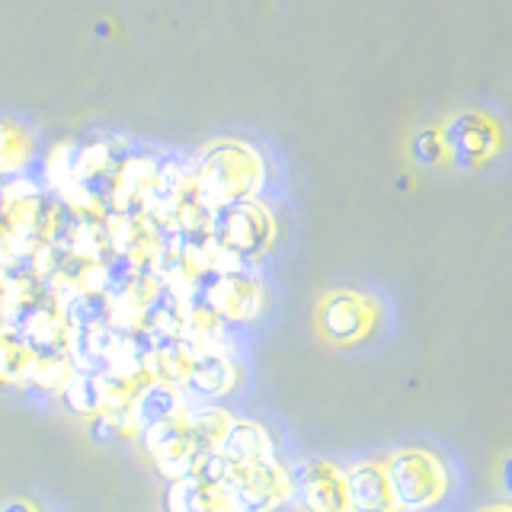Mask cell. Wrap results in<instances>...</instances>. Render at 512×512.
<instances>
[{
  "label": "cell",
  "instance_id": "obj_1",
  "mask_svg": "<svg viewBox=\"0 0 512 512\" xmlns=\"http://www.w3.org/2000/svg\"><path fill=\"white\" fill-rule=\"evenodd\" d=\"M263 186L266 160L253 144L240 138L208 141L196 157V167H192V189L212 212L228 202L256 199Z\"/></svg>",
  "mask_w": 512,
  "mask_h": 512
},
{
  "label": "cell",
  "instance_id": "obj_2",
  "mask_svg": "<svg viewBox=\"0 0 512 512\" xmlns=\"http://www.w3.org/2000/svg\"><path fill=\"white\" fill-rule=\"evenodd\" d=\"M208 234H212L218 250L234 256V260L253 263L276 244V215L260 199L228 202L212 212Z\"/></svg>",
  "mask_w": 512,
  "mask_h": 512
},
{
  "label": "cell",
  "instance_id": "obj_3",
  "mask_svg": "<svg viewBox=\"0 0 512 512\" xmlns=\"http://www.w3.org/2000/svg\"><path fill=\"white\" fill-rule=\"evenodd\" d=\"M394 496L404 512H426L448 493V471L439 455L426 448H400L384 458Z\"/></svg>",
  "mask_w": 512,
  "mask_h": 512
},
{
  "label": "cell",
  "instance_id": "obj_4",
  "mask_svg": "<svg viewBox=\"0 0 512 512\" xmlns=\"http://www.w3.org/2000/svg\"><path fill=\"white\" fill-rule=\"evenodd\" d=\"M196 301L208 304L228 324H250L263 314L266 285L247 266L205 272L196 285Z\"/></svg>",
  "mask_w": 512,
  "mask_h": 512
},
{
  "label": "cell",
  "instance_id": "obj_5",
  "mask_svg": "<svg viewBox=\"0 0 512 512\" xmlns=\"http://www.w3.org/2000/svg\"><path fill=\"white\" fill-rule=\"evenodd\" d=\"M448 164L458 170H477L506 148V132L490 112L461 109L442 122Z\"/></svg>",
  "mask_w": 512,
  "mask_h": 512
},
{
  "label": "cell",
  "instance_id": "obj_6",
  "mask_svg": "<svg viewBox=\"0 0 512 512\" xmlns=\"http://www.w3.org/2000/svg\"><path fill=\"white\" fill-rule=\"evenodd\" d=\"M381 308L372 295L352 292V288H336L317 301L314 324L320 340L330 346H356L375 333Z\"/></svg>",
  "mask_w": 512,
  "mask_h": 512
},
{
  "label": "cell",
  "instance_id": "obj_7",
  "mask_svg": "<svg viewBox=\"0 0 512 512\" xmlns=\"http://www.w3.org/2000/svg\"><path fill=\"white\" fill-rule=\"evenodd\" d=\"M292 487V471L276 458L231 464L228 474V493L240 512H276L292 503Z\"/></svg>",
  "mask_w": 512,
  "mask_h": 512
},
{
  "label": "cell",
  "instance_id": "obj_8",
  "mask_svg": "<svg viewBox=\"0 0 512 512\" xmlns=\"http://www.w3.org/2000/svg\"><path fill=\"white\" fill-rule=\"evenodd\" d=\"M141 445H144V452H148V458L154 461V471L164 477L167 484L192 474L196 458L202 455L196 448V439H192V429H189V407L183 413L170 416V420L144 426Z\"/></svg>",
  "mask_w": 512,
  "mask_h": 512
},
{
  "label": "cell",
  "instance_id": "obj_9",
  "mask_svg": "<svg viewBox=\"0 0 512 512\" xmlns=\"http://www.w3.org/2000/svg\"><path fill=\"white\" fill-rule=\"evenodd\" d=\"M292 503L298 512H349L346 471L333 461L311 458L292 471Z\"/></svg>",
  "mask_w": 512,
  "mask_h": 512
},
{
  "label": "cell",
  "instance_id": "obj_10",
  "mask_svg": "<svg viewBox=\"0 0 512 512\" xmlns=\"http://www.w3.org/2000/svg\"><path fill=\"white\" fill-rule=\"evenodd\" d=\"M349 512H400L384 461H356L346 471Z\"/></svg>",
  "mask_w": 512,
  "mask_h": 512
},
{
  "label": "cell",
  "instance_id": "obj_11",
  "mask_svg": "<svg viewBox=\"0 0 512 512\" xmlns=\"http://www.w3.org/2000/svg\"><path fill=\"white\" fill-rule=\"evenodd\" d=\"M237 378H240V368L231 359V352L205 349V352H196V356H192L183 391L196 394L202 400H218V397H228L237 388Z\"/></svg>",
  "mask_w": 512,
  "mask_h": 512
},
{
  "label": "cell",
  "instance_id": "obj_12",
  "mask_svg": "<svg viewBox=\"0 0 512 512\" xmlns=\"http://www.w3.org/2000/svg\"><path fill=\"white\" fill-rule=\"evenodd\" d=\"M228 503H234L228 487H212L192 474L170 480V487L164 493L167 512H221Z\"/></svg>",
  "mask_w": 512,
  "mask_h": 512
},
{
  "label": "cell",
  "instance_id": "obj_13",
  "mask_svg": "<svg viewBox=\"0 0 512 512\" xmlns=\"http://www.w3.org/2000/svg\"><path fill=\"white\" fill-rule=\"evenodd\" d=\"M221 455L231 464H253V461L276 458V448H272V436L266 432L263 423L234 420L228 436H224V442H221Z\"/></svg>",
  "mask_w": 512,
  "mask_h": 512
},
{
  "label": "cell",
  "instance_id": "obj_14",
  "mask_svg": "<svg viewBox=\"0 0 512 512\" xmlns=\"http://www.w3.org/2000/svg\"><path fill=\"white\" fill-rule=\"evenodd\" d=\"M39 349L29 346L16 330H0V384L29 388V375L36 368Z\"/></svg>",
  "mask_w": 512,
  "mask_h": 512
},
{
  "label": "cell",
  "instance_id": "obj_15",
  "mask_svg": "<svg viewBox=\"0 0 512 512\" xmlns=\"http://www.w3.org/2000/svg\"><path fill=\"white\" fill-rule=\"evenodd\" d=\"M183 410H186V397H183V388H176V384L151 381V384H144L135 397V413H138L141 432H144V426L170 420V416L183 413Z\"/></svg>",
  "mask_w": 512,
  "mask_h": 512
},
{
  "label": "cell",
  "instance_id": "obj_16",
  "mask_svg": "<svg viewBox=\"0 0 512 512\" xmlns=\"http://www.w3.org/2000/svg\"><path fill=\"white\" fill-rule=\"evenodd\" d=\"M36 157V138L29 128L0 119V176H20Z\"/></svg>",
  "mask_w": 512,
  "mask_h": 512
},
{
  "label": "cell",
  "instance_id": "obj_17",
  "mask_svg": "<svg viewBox=\"0 0 512 512\" xmlns=\"http://www.w3.org/2000/svg\"><path fill=\"white\" fill-rule=\"evenodd\" d=\"M64 407H68L74 416H84V420H93L100 416L106 407V384L100 372H77L68 388L61 391Z\"/></svg>",
  "mask_w": 512,
  "mask_h": 512
},
{
  "label": "cell",
  "instance_id": "obj_18",
  "mask_svg": "<svg viewBox=\"0 0 512 512\" xmlns=\"http://www.w3.org/2000/svg\"><path fill=\"white\" fill-rule=\"evenodd\" d=\"M231 423H234V416L218 404L189 407V429H192V439H196L199 452H215V448H221Z\"/></svg>",
  "mask_w": 512,
  "mask_h": 512
},
{
  "label": "cell",
  "instance_id": "obj_19",
  "mask_svg": "<svg viewBox=\"0 0 512 512\" xmlns=\"http://www.w3.org/2000/svg\"><path fill=\"white\" fill-rule=\"evenodd\" d=\"M196 349H192L186 340H167L151 349V372L154 381H164V384H176L183 388L186 378H189V365Z\"/></svg>",
  "mask_w": 512,
  "mask_h": 512
},
{
  "label": "cell",
  "instance_id": "obj_20",
  "mask_svg": "<svg viewBox=\"0 0 512 512\" xmlns=\"http://www.w3.org/2000/svg\"><path fill=\"white\" fill-rule=\"evenodd\" d=\"M74 375H77V368L68 352H39L36 368H32V375H29V388L45 391V394H61Z\"/></svg>",
  "mask_w": 512,
  "mask_h": 512
},
{
  "label": "cell",
  "instance_id": "obj_21",
  "mask_svg": "<svg viewBox=\"0 0 512 512\" xmlns=\"http://www.w3.org/2000/svg\"><path fill=\"white\" fill-rule=\"evenodd\" d=\"M407 151H410V157H413L420 167H445V164H448V151H445L442 125L416 128V132L410 135Z\"/></svg>",
  "mask_w": 512,
  "mask_h": 512
},
{
  "label": "cell",
  "instance_id": "obj_22",
  "mask_svg": "<svg viewBox=\"0 0 512 512\" xmlns=\"http://www.w3.org/2000/svg\"><path fill=\"white\" fill-rule=\"evenodd\" d=\"M109 148L106 144H84L77 154H74V180H93L109 170Z\"/></svg>",
  "mask_w": 512,
  "mask_h": 512
},
{
  "label": "cell",
  "instance_id": "obj_23",
  "mask_svg": "<svg viewBox=\"0 0 512 512\" xmlns=\"http://www.w3.org/2000/svg\"><path fill=\"white\" fill-rule=\"evenodd\" d=\"M0 512H39V506L29 503V500H10V503L0 506Z\"/></svg>",
  "mask_w": 512,
  "mask_h": 512
},
{
  "label": "cell",
  "instance_id": "obj_24",
  "mask_svg": "<svg viewBox=\"0 0 512 512\" xmlns=\"http://www.w3.org/2000/svg\"><path fill=\"white\" fill-rule=\"evenodd\" d=\"M500 480H503V487L512 493V455L503 461V468H500Z\"/></svg>",
  "mask_w": 512,
  "mask_h": 512
},
{
  "label": "cell",
  "instance_id": "obj_25",
  "mask_svg": "<svg viewBox=\"0 0 512 512\" xmlns=\"http://www.w3.org/2000/svg\"><path fill=\"white\" fill-rule=\"evenodd\" d=\"M480 512H512V506L509 503H493V506H484Z\"/></svg>",
  "mask_w": 512,
  "mask_h": 512
},
{
  "label": "cell",
  "instance_id": "obj_26",
  "mask_svg": "<svg viewBox=\"0 0 512 512\" xmlns=\"http://www.w3.org/2000/svg\"><path fill=\"white\" fill-rule=\"evenodd\" d=\"M0 330H7V308H4V298H0Z\"/></svg>",
  "mask_w": 512,
  "mask_h": 512
},
{
  "label": "cell",
  "instance_id": "obj_27",
  "mask_svg": "<svg viewBox=\"0 0 512 512\" xmlns=\"http://www.w3.org/2000/svg\"><path fill=\"white\" fill-rule=\"evenodd\" d=\"M221 512H240V509H237V503H228V506H224Z\"/></svg>",
  "mask_w": 512,
  "mask_h": 512
}]
</instances>
